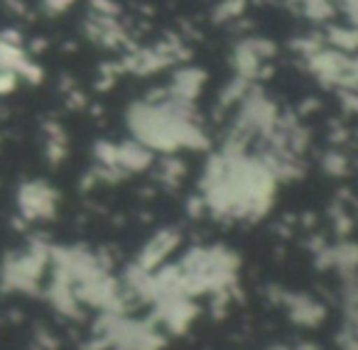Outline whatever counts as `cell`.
Segmentation results:
<instances>
[{"label": "cell", "mask_w": 358, "mask_h": 350, "mask_svg": "<svg viewBox=\"0 0 358 350\" xmlns=\"http://www.w3.org/2000/svg\"><path fill=\"white\" fill-rule=\"evenodd\" d=\"M55 191L47 184H25L20 189V211L27 218H50L55 211Z\"/></svg>", "instance_id": "cell-1"}, {"label": "cell", "mask_w": 358, "mask_h": 350, "mask_svg": "<svg viewBox=\"0 0 358 350\" xmlns=\"http://www.w3.org/2000/svg\"><path fill=\"white\" fill-rule=\"evenodd\" d=\"M71 3H74V0H42V6H45L50 13H64Z\"/></svg>", "instance_id": "cell-2"}]
</instances>
